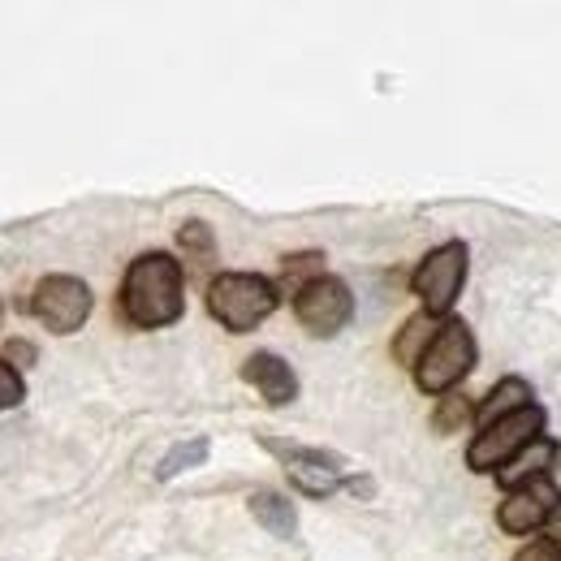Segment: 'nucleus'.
<instances>
[{"mask_svg":"<svg viewBox=\"0 0 561 561\" xmlns=\"http://www.w3.org/2000/svg\"><path fill=\"white\" fill-rule=\"evenodd\" d=\"M540 432H545V407L531 402L505 420L480 427V436L467 449V467L471 471H505L523 449H531L540 440Z\"/></svg>","mask_w":561,"mask_h":561,"instance_id":"nucleus-4","label":"nucleus"},{"mask_svg":"<svg viewBox=\"0 0 561 561\" xmlns=\"http://www.w3.org/2000/svg\"><path fill=\"white\" fill-rule=\"evenodd\" d=\"M476 337H471V329L462 324V320H445L440 329H436V337L427 342L415 358V385H420L423 393H449L471 367H476Z\"/></svg>","mask_w":561,"mask_h":561,"instance_id":"nucleus-3","label":"nucleus"},{"mask_svg":"<svg viewBox=\"0 0 561 561\" xmlns=\"http://www.w3.org/2000/svg\"><path fill=\"white\" fill-rule=\"evenodd\" d=\"M462 280H467V242H445L415 268L411 289L420 294L427 316H449V307L462 294Z\"/></svg>","mask_w":561,"mask_h":561,"instance_id":"nucleus-7","label":"nucleus"},{"mask_svg":"<svg viewBox=\"0 0 561 561\" xmlns=\"http://www.w3.org/2000/svg\"><path fill=\"white\" fill-rule=\"evenodd\" d=\"M4 363L31 367V363H35V346H31V342H9V346H4Z\"/></svg>","mask_w":561,"mask_h":561,"instance_id":"nucleus-21","label":"nucleus"},{"mask_svg":"<svg viewBox=\"0 0 561 561\" xmlns=\"http://www.w3.org/2000/svg\"><path fill=\"white\" fill-rule=\"evenodd\" d=\"M294 316L298 324L311 333V337H333L351 324L354 316V294L346 280L337 277H316V280H302L294 289Z\"/></svg>","mask_w":561,"mask_h":561,"instance_id":"nucleus-5","label":"nucleus"},{"mask_svg":"<svg viewBox=\"0 0 561 561\" xmlns=\"http://www.w3.org/2000/svg\"><path fill=\"white\" fill-rule=\"evenodd\" d=\"M436 329H440V324H436V316H427V311H423V316H415V320L402 329V337H398L393 354H398L402 363H415V358H420V354H415V346H420V342L427 346V342L436 337Z\"/></svg>","mask_w":561,"mask_h":561,"instance_id":"nucleus-15","label":"nucleus"},{"mask_svg":"<svg viewBox=\"0 0 561 561\" xmlns=\"http://www.w3.org/2000/svg\"><path fill=\"white\" fill-rule=\"evenodd\" d=\"M558 462V445L553 440H536L531 449H523L505 471H496L501 476V484H510V489H518V484H527V480H540V476H549V467Z\"/></svg>","mask_w":561,"mask_h":561,"instance_id":"nucleus-13","label":"nucleus"},{"mask_svg":"<svg viewBox=\"0 0 561 561\" xmlns=\"http://www.w3.org/2000/svg\"><path fill=\"white\" fill-rule=\"evenodd\" d=\"M22 398H26V385H22L18 367L0 358V411H13V407H18Z\"/></svg>","mask_w":561,"mask_h":561,"instance_id":"nucleus-17","label":"nucleus"},{"mask_svg":"<svg viewBox=\"0 0 561 561\" xmlns=\"http://www.w3.org/2000/svg\"><path fill=\"white\" fill-rule=\"evenodd\" d=\"M277 285L260 273H220L208 285V311L229 333H251L277 311Z\"/></svg>","mask_w":561,"mask_h":561,"instance_id":"nucleus-2","label":"nucleus"},{"mask_svg":"<svg viewBox=\"0 0 561 561\" xmlns=\"http://www.w3.org/2000/svg\"><path fill=\"white\" fill-rule=\"evenodd\" d=\"M514 561H561V545L558 540H531Z\"/></svg>","mask_w":561,"mask_h":561,"instance_id":"nucleus-20","label":"nucleus"},{"mask_svg":"<svg viewBox=\"0 0 561 561\" xmlns=\"http://www.w3.org/2000/svg\"><path fill=\"white\" fill-rule=\"evenodd\" d=\"M320 264H324V255H320V251H307V255H289V260H285V280H298V277L316 280V277H324V273H320Z\"/></svg>","mask_w":561,"mask_h":561,"instance_id":"nucleus-19","label":"nucleus"},{"mask_svg":"<svg viewBox=\"0 0 561 561\" xmlns=\"http://www.w3.org/2000/svg\"><path fill=\"white\" fill-rule=\"evenodd\" d=\"M476 420V407L467 398H445L440 411H436V432H454L458 423Z\"/></svg>","mask_w":561,"mask_h":561,"instance_id":"nucleus-16","label":"nucleus"},{"mask_svg":"<svg viewBox=\"0 0 561 561\" xmlns=\"http://www.w3.org/2000/svg\"><path fill=\"white\" fill-rule=\"evenodd\" d=\"M208 436H191V440H178L164 458H160V467H156V480H173V476H182V471H191V467H199L204 458H208Z\"/></svg>","mask_w":561,"mask_h":561,"instance_id":"nucleus-14","label":"nucleus"},{"mask_svg":"<svg viewBox=\"0 0 561 561\" xmlns=\"http://www.w3.org/2000/svg\"><path fill=\"white\" fill-rule=\"evenodd\" d=\"M182 264L164 251H147L139 255L126 280H122V316L135 324V329H169L182 320L186 311V298H182Z\"/></svg>","mask_w":561,"mask_h":561,"instance_id":"nucleus-1","label":"nucleus"},{"mask_svg":"<svg viewBox=\"0 0 561 561\" xmlns=\"http://www.w3.org/2000/svg\"><path fill=\"white\" fill-rule=\"evenodd\" d=\"M242 380L255 385L268 407H289V402L298 398V376H294V367L273 351L251 354V358L242 363Z\"/></svg>","mask_w":561,"mask_h":561,"instance_id":"nucleus-10","label":"nucleus"},{"mask_svg":"<svg viewBox=\"0 0 561 561\" xmlns=\"http://www.w3.org/2000/svg\"><path fill=\"white\" fill-rule=\"evenodd\" d=\"M277 454L285 458V476L294 480V489L307 492V496H333L342 484H351L363 496L371 492L367 480H346L342 462L333 454H324V449H277Z\"/></svg>","mask_w":561,"mask_h":561,"instance_id":"nucleus-9","label":"nucleus"},{"mask_svg":"<svg viewBox=\"0 0 561 561\" xmlns=\"http://www.w3.org/2000/svg\"><path fill=\"white\" fill-rule=\"evenodd\" d=\"M558 505H561L558 480L553 476H540V480H527V484L510 489V496L496 510V523L510 536H531V531H540L558 514Z\"/></svg>","mask_w":561,"mask_h":561,"instance_id":"nucleus-8","label":"nucleus"},{"mask_svg":"<svg viewBox=\"0 0 561 561\" xmlns=\"http://www.w3.org/2000/svg\"><path fill=\"white\" fill-rule=\"evenodd\" d=\"M178 242H182V251H191V255H211V229L204 220H191V225H182L178 229Z\"/></svg>","mask_w":561,"mask_h":561,"instance_id":"nucleus-18","label":"nucleus"},{"mask_svg":"<svg viewBox=\"0 0 561 561\" xmlns=\"http://www.w3.org/2000/svg\"><path fill=\"white\" fill-rule=\"evenodd\" d=\"M531 402H536V398H531V385L518 380V376H505L489 398L476 407V423L489 427V423L505 420V415H514V411H523V407H531Z\"/></svg>","mask_w":561,"mask_h":561,"instance_id":"nucleus-11","label":"nucleus"},{"mask_svg":"<svg viewBox=\"0 0 561 561\" xmlns=\"http://www.w3.org/2000/svg\"><path fill=\"white\" fill-rule=\"evenodd\" d=\"M251 514H255V523L264 527V531H273L277 540H294V531H298V514H294V505L280 496V492H251Z\"/></svg>","mask_w":561,"mask_h":561,"instance_id":"nucleus-12","label":"nucleus"},{"mask_svg":"<svg viewBox=\"0 0 561 561\" xmlns=\"http://www.w3.org/2000/svg\"><path fill=\"white\" fill-rule=\"evenodd\" d=\"M31 316L48 333H57V337L78 333L87 324V316H91V289H87V280L66 277V273L44 277L35 285V294H31Z\"/></svg>","mask_w":561,"mask_h":561,"instance_id":"nucleus-6","label":"nucleus"},{"mask_svg":"<svg viewBox=\"0 0 561 561\" xmlns=\"http://www.w3.org/2000/svg\"><path fill=\"white\" fill-rule=\"evenodd\" d=\"M0 320H4V302H0Z\"/></svg>","mask_w":561,"mask_h":561,"instance_id":"nucleus-22","label":"nucleus"}]
</instances>
